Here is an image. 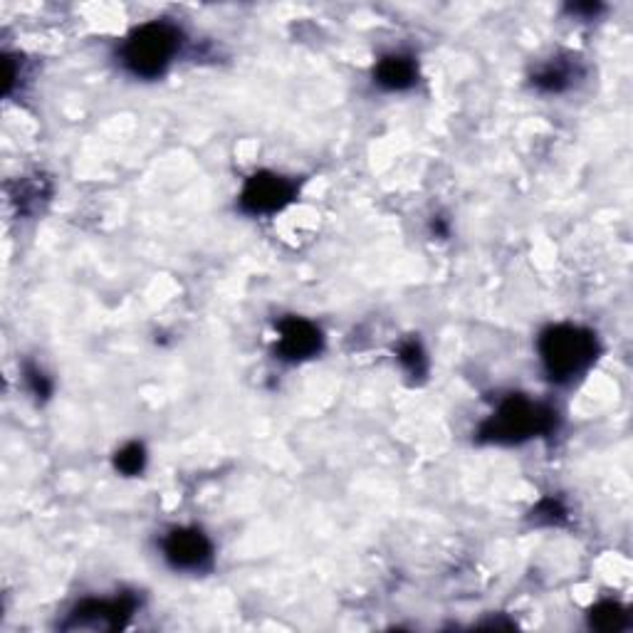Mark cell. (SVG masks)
<instances>
[{
  "label": "cell",
  "mask_w": 633,
  "mask_h": 633,
  "mask_svg": "<svg viewBox=\"0 0 633 633\" xmlns=\"http://www.w3.org/2000/svg\"><path fill=\"white\" fill-rule=\"evenodd\" d=\"M557 425V411L528 396H508L488 421L480 425L478 438L485 443H524L537 435H547Z\"/></svg>",
  "instance_id": "obj_1"
},
{
  "label": "cell",
  "mask_w": 633,
  "mask_h": 633,
  "mask_svg": "<svg viewBox=\"0 0 633 633\" xmlns=\"http://www.w3.org/2000/svg\"><path fill=\"white\" fill-rule=\"evenodd\" d=\"M184 43V33L168 20H152L138 25L132 35L124 40L119 57L126 73L142 79H154L166 73L171 59L178 55Z\"/></svg>",
  "instance_id": "obj_2"
},
{
  "label": "cell",
  "mask_w": 633,
  "mask_h": 633,
  "mask_svg": "<svg viewBox=\"0 0 633 633\" xmlns=\"http://www.w3.org/2000/svg\"><path fill=\"white\" fill-rule=\"evenodd\" d=\"M597 334L577 324H554L540 336V356L552 381H571L597 362Z\"/></svg>",
  "instance_id": "obj_3"
},
{
  "label": "cell",
  "mask_w": 633,
  "mask_h": 633,
  "mask_svg": "<svg viewBox=\"0 0 633 633\" xmlns=\"http://www.w3.org/2000/svg\"><path fill=\"white\" fill-rule=\"evenodd\" d=\"M134 611H136L134 593H122V597H116V599H87L79 603V607H75L73 613H69V619L63 629L116 631L126 626V621L132 619Z\"/></svg>",
  "instance_id": "obj_4"
},
{
  "label": "cell",
  "mask_w": 633,
  "mask_h": 633,
  "mask_svg": "<svg viewBox=\"0 0 633 633\" xmlns=\"http://www.w3.org/2000/svg\"><path fill=\"white\" fill-rule=\"evenodd\" d=\"M295 193L297 186L290 178L260 171L245 181L241 191V208L251 215H270L282 211L287 203H292Z\"/></svg>",
  "instance_id": "obj_5"
},
{
  "label": "cell",
  "mask_w": 633,
  "mask_h": 633,
  "mask_svg": "<svg viewBox=\"0 0 633 633\" xmlns=\"http://www.w3.org/2000/svg\"><path fill=\"white\" fill-rule=\"evenodd\" d=\"M164 557L174 569L203 571L213 564V544L201 530L178 528L166 534Z\"/></svg>",
  "instance_id": "obj_6"
},
{
  "label": "cell",
  "mask_w": 633,
  "mask_h": 633,
  "mask_svg": "<svg viewBox=\"0 0 633 633\" xmlns=\"http://www.w3.org/2000/svg\"><path fill=\"white\" fill-rule=\"evenodd\" d=\"M277 356L285 362H304L322 352L324 340L320 326L302 320V316H285L277 322Z\"/></svg>",
  "instance_id": "obj_7"
},
{
  "label": "cell",
  "mask_w": 633,
  "mask_h": 633,
  "mask_svg": "<svg viewBox=\"0 0 633 633\" xmlns=\"http://www.w3.org/2000/svg\"><path fill=\"white\" fill-rule=\"evenodd\" d=\"M374 79L376 85L389 89V92H403V89H411L415 85L419 67L409 55H386L376 65Z\"/></svg>",
  "instance_id": "obj_8"
},
{
  "label": "cell",
  "mask_w": 633,
  "mask_h": 633,
  "mask_svg": "<svg viewBox=\"0 0 633 633\" xmlns=\"http://www.w3.org/2000/svg\"><path fill=\"white\" fill-rule=\"evenodd\" d=\"M589 626L603 633L626 629V611L617 601H601L589 611Z\"/></svg>",
  "instance_id": "obj_9"
},
{
  "label": "cell",
  "mask_w": 633,
  "mask_h": 633,
  "mask_svg": "<svg viewBox=\"0 0 633 633\" xmlns=\"http://www.w3.org/2000/svg\"><path fill=\"white\" fill-rule=\"evenodd\" d=\"M571 67L569 65H562V63H552L547 67H542L537 75L532 77V85L542 89V92H549V95H557L564 92V89L571 87Z\"/></svg>",
  "instance_id": "obj_10"
},
{
  "label": "cell",
  "mask_w": 633,
  "mask_h": 633,
  "mask_svg": "<svg viewBox=\"0 0 633 633\" xmlns=\"http://www.w3.org/2000/svg\"><path fill=\"white\" fill-rule=\"evenodd\" d=\"M114 468L122 475H138L146 468V451L142 443H129L114 455Z\"/></svg>",
  "instance_id": "obj_11"
},
{
  "label": "cell",
  "mask_w": 633,
  "mask_h": 633,
  "mask_svg": "<svg viewBox=\"0 0 633 633\" xmlns=\"http://www.w3.org/2000/svg\"><path fill=\"white\" fill-rule=\"evenodd\" d=\"M399 362L403 364V369L411 376H423L429 369V359H425V352L419 340H406L399 346Z\"/></svg>",
  "instance_id": "obj_12"
},
{
  "label": "cell",
  "mask_w": 633,
  "mask_h": 633,
  "mask_svg": "<svg viewBox=\"0 0 633 633\" xmlns=\"http://www.w3.org/2000/svg\"><path fill=\"white\" fill-rule=\"evenodd\" d=\"M25 384L30 386V391H33L37 399H47L49 391H53V384H49L47 376L33 364H25Z\"/></svg>",
  "instance_id": "obj_13"
},
{
  "label": "cell",
  "mask_w": 633,
  "mask_h": 633,
  "mask_svg": "<svg viewBox=\"0 0 633 633\" xmlns=\"http://www.w3.org/2000/svg\"><path fill=\"white\" fill-rule=\"evenodd\" d=\"M532 514H534V520H537V522L557 524V522L564 520V514H567V512H564V508H562V504H559L557 500L549 498V500H542V502L537 504V508H534Z\"/></svg>",
  "instance_id": "obj_14"
}]
</instances>
